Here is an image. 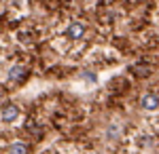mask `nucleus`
I'll return each mask as SVG.
<instances>
[{
    "label": "nucleus",
    "mask_w": 159,
    "mask_h": 154,
    "mask_svg": "<svg viewBox=\"0 0 159 154\" xmlns=\"http://www.w3.org/2000/svg\"><path fill=\"white\" fill-rule=\"evenodd\" d=\"M19 118V108L15 104H7V106L0 110V120L2 122H15Z\"/></svg>",
    "instance_id": "nucleus-1"
},
{
    "label": "nucleus",
    "mask_w": 159,
    "mask_h": 154,
    "mask_svg": "<svg viewBox=\"0 0 159 154\" xmlns=\"http://www.w3.org/2000/svg\"><path fill=\"white\" fill-rule=\"evenodd\" d=\"M140 106L144 110H155V108H159V97L155 93H144L140 99Z\"/></svg>",
    "instance_id": "nucleus-2"
},
{
    "label": "nucleus",
    "mask_w": 159,
    "mask_h": 154,
    "mask_svg": "<svg viewBox=\"0 0 159 154\" xmlns=\"http://www.w3.org/2000/svg\"><path fill=\"white\" fill-rule=\"evenodd\" d=\"M66 34H68V38H72V40L83 38L85 36V24H70L68 30H66Z\"/></svg>",
    "instance_id": "nucleus-3"
},
{
    "label": "nucleus",
    "mask_w": 159,
    "mask_h": 154,
    "mask_svg": "<svg viewBox=\"0 0 159 154\" xmlns=\"http://www.w3.org/2000/svg\"><path fill=\"white\" fill-rule=\"evenodd\" d=\"M9 78H11V80H15V83L24 80V78H25V68H21V66L11 68V70H9Z\"/></svg>",
    "instance_id": "nucleus-4"
},
{
    "label": "nucleus",
    "mask_w": 159,
    "mask_h": 154,
    "mask_svg": "<svg viewBox=\"0 0 159 154\" xmlns=\"http://www.w3.org/2000/svg\"><path fill=\"white\" fill-rule=\"evenodd\" d=\"M9 154H28V143L24 142H15L9 148Z\"/></svg>",
    "instance_id": "nucleus-5"
},
{
    "label": "nucleus",
    "mask_w": 159,
    "mask_h": 154,
    "mask_svg": "<svg viewBox=\"0 0 159 154\" xmlns=\"http://www.w3.org/2000/svg\"><path fill=\"white\" fill-rule=\"evenodd\" d=\"M138 146H140V148H153V146H155V137L144 133V135L138 137Z\"/></svg>",
    "instance_id": "nucleus-6"
},
{
    "label": "nucleus",
    "mask_w": 159,
    "mask_h": 154,
    "mask_svg": "<svg viewBox=\"0 0 159 154\" xmlns=\"http://www.w3.org/2000/svg\"><path fill=\"white\" fill-rule=\"evenodd\" d=\"M119 135H121V131H119V127H117V125L108 127V131H106V137H108V142H117V139H119Z\"/></svg>",
    "instance_id": "nucleus-7"
},
{
    "label": "nucleus",
    "mask_w": 159,
    "mask_h": 154,
    "mask_svg": "<svg viewBox=\"0 0 159 154\" xmlns=\"http://www.w3.org/2000/svg\"><path fill=\"white\" fill-rule=\"evenodd\" d=\"M81 76H83V78H85L87 83H96V80H98V78H96V74H93V72H81Z\"/></svg>",
    "instance_id": "nucleus-8"
}]
</instances>
